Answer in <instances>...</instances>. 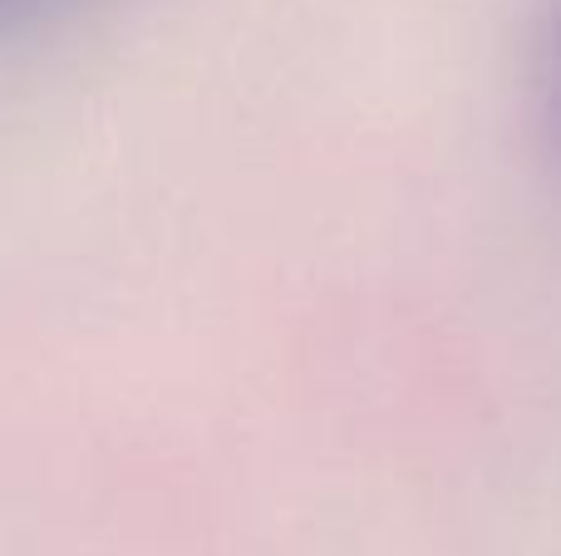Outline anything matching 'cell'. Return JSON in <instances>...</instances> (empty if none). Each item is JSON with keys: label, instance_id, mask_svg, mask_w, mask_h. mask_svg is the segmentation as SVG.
<instances>
[{"label": "cell", "instance_id": "obj_1", "mask_svg": "<svg viewBox=\"0 0 561 556\" xmlns=\"http://www.w3.org/2000/svg\"><path fill=\"white\" fill-rule=\"evenodd\" d=\"M537 128H542L547 158L561 167V0L552 5L542 49H537Z\"/></svg>", "mask_w": 561, "mask_h": 556}, {"label": "cell", "instance_id": "obj_2", "mask_svg": "<svg viewBox=\"0 0 561 556\" xmlns=\"http://www.w3.org/2000/svg\"><path fill=\"white\" fill-rule=\"evenodd\" d=\"M35 5H45V0H0V20L20 15V10H35Z\"/></svg>", "mask_w": 561, "mask_h": 556}]
</instances>
